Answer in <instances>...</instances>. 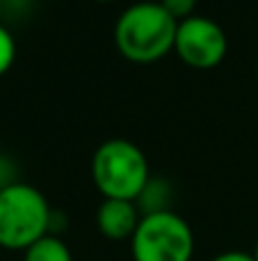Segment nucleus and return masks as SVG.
I'll use <instances>...</instances> for the list:
<instances>
[{
	"label": "nucleus",
	"instance_id": "obj_1",
	"mask_svg": "<svg viewBox=\"0 0 258 261\" xmlns=\"http://www.w3.org/2000/svg\"><path fill=\"white\" fill-rule=\"evenodd\" d=\"M178 21L160 0H137L119 14L114 23V41L126 58L151 62L174 48Z\"/></svg>",
	"mask_w": 258,
	"mask_h": 261
},
{
	"label": "nucleus",
	"instance_id": "obj_2",
	"mask_svg": "<svg viewBox=\"0 0 258 261\" xmlns=\"http://www.w3.org/2000/svg\"><path fill=\"white\" fill-rule=\"evenodd\" d=\"M50 208L46 195L27 181L0 186V248L27 250L41 236L50 234Z\"/></svg>",
	"mask_w": 258,
	"mask_h": 261
},
{
	"label": "nucleus",
	"instance_id": "obj_3",
	"mask_svg": "<svg viewBox=\"0 0 258 261\" xmlns=\"http://www.w3.org/2000/svg\"><path fill=\"white\" fill-rule=\"evenodd\" d=\"M91 176L105 197L137 199L149 184V161L128 138H108L91 156Z\"/></svg>",
	"mask_w": 258,
	"mask_h": 261
},
{
	"label": "nucleus",
	"instance_id": "obj_4",
	"mask_svg": "<svg viewBox=\"0 0 258 261\" xmlns=\"http://www.w3.org/2000/svg\"><path fill=\"white\" fill-rule=\"evenodd\" d=\"M133 261H192L195 231L172 208L142 213L131 239Z\"/></svg>",
	"mask_w": 258,
	"mask_h": 261
},
{
	"label": "nucleus",
	"instance_id": "obj_5",
	"mask_svg": "<svg viewBox=\"0 0 258 261\" xmlns=\"http://www.w3.org/2000/svg\"><path fill=\"white\" fill-rule=\"evenodd\" d=\"M227 32L206 14H190L178 21L174 48L192 67H213L227 55Z\"/></svg>",
	"mask_w": 258,
	"mask_h": 261
},
{
	"label": "nucleus",
	"instance_id": "obj_6",
	"mask_svg": "<svg viewBox=\"0 0 258 261\" xmlns=\"http://www.w3.org/2000/svg\"><path fill=\"white\" fill-rule=\"evenodd\" d=\"M142 220V213L137 208L135 199H119L105 197L96 211V225L99 231L110 241H131L137 225Z\"/></svg>",
	"mask_w": 258,
	"mask_h": 261
},
{
	"label": "nucleus",
	"instance_id": "obj_7",
	"mask_svg": "<svg viewBox=\"0 0 258 261\" xmlns=\"http://www.w3.org/2000/svg\"><path fill=\"white\" fill-rule=\"evenodd\" d=\"M23 261H73V252L57 234H46L23 250Z\"/></svg>",
	"mask_w": 258,
	"mask_h": 261
},
{
	"label": "nucleus",
	"instance_id": "obj_8",
	"mask_svg": "<svg viewBox=\"0 0 258 261\" xmlns=\"http://www.w3.org/2000/svg\"><path fill=\"white\" fill-rule=\"evenodd\" d=\"M14 55H16V41H14V35L0 23V73H5L9 67H12Z\"/></svg>",
	"mask_w": 258,
	"mask_h": 261
},
{
	"label": "nucleus",
	"instance_id": "obj_9",
	"mask_svg": "<svg viewBox=\"0 0 258 261\" xmlns=\"http://www.w3.org/2000/svg\"><path fill=\"white\" fill-rule=\"evenodd\" d=\"M165 5L169 14H172L176 21H183L187 18L190 14H195V7H197V0H160Z\"/></svg>",
	"mask_w": 258,
	"mask_h": 261
},
{
	"label": "nucleus",
	"instance_id": "obj_10",
	"mask_svg": "<svg viewBox=\"0 0 258 261\" xmlns=\"http://www.w3.org/2000/svg\"><path fill=\"white\" fill-rule=\"evenodd\" d=\"M210 261H256V257L254 252H245V250H224Z\"/></svg>",
	"mask_w": 258,
	"mask_h": 261
},
{
	"label": "nucleus",
	"instance_id": "obj_11",
	"mask_svg": "<svg viewBox=\"0 0 258 261\" xmlns=\"http://www.w3.org/2000/svg\"><path fill=\"white\" fill-rule=\"evenodd\" d=\"M254 257H256V261H258V241H256V245H254Z\"/></svg>",
	"mask_w": 258,
	"mask_h": 261
},
{
	"label": "nucleus",
	"instance_id": "obj_12",
	"mask_svg": "<svg viewBox=\"0 0 258 261\" xmlns=\"http://www.w3.org/2000/svg\"><path fill=\"white\" fill-rule=\"evenodd\" d=\"M256 73H258V64H256Z\"/></svg>",
	"mask_w": 258,
	"mask_h": 261
},
{
	"label": "nucleus",
	"instance_id": "obj_13",
	"mask_svg": "<svg viewBox=\"0 0 258 261\" xmlns=\"http://www.w3.org/2000/svg\"><path fill=\"white\" fill-rule=\"evenodd\" d=\"M0 3H3V0H0Z\"/></svg>",
	"mask_w": 258,
	"mask_h": 261
}]
</instances>
